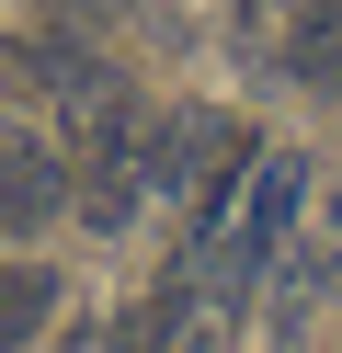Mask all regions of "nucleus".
I'll return each mask as SVG.
<instances>
[{
    "label": "nucleus",
    "instance_id": "0eeeda50",
    "mask_svg": "<svg viewBox=\"0 0 342 353\" xmlns=\"http://www.w3.org/2000/svg\"><path fill=\"white\" fill-rule=\"evenodd\" d=\"M319 251L342 262V183H331V205H319Z\"/></svg>",
    "mask_w": 342,
    "mask_h": 353
},
{
    "label": "nucleus",
    "instance_id": "7ed1b4c3",
    "mask_svg": "<svg viewBox=\"0 0 342 353\" xmlns=\"http://www.w3.org/2000/svg\"><path fill=\"white\" fill-rule=\"evenodd\" d=\"M228 148H240V137H228L217 114H171L149 148H137V183H149V194H182V183H205V160H228Z\"/></svg>",
    "mask_w": 342,
    "mask_h": 353
},
{
    "label": "nucleus",
    "instance_id": "f03ea898",
    "mask_svg": "<svg viewBox=\"0 0 342 353\" xmlns=\"http://www.w3.org/2000/svg\"><path fill=\"white\" fill-rule=\"evenodd\" d=\"M57 194H68V148L35 137L23 114H0V239H35L57 216Z\"/></svg>",
    "mask_w": 342,
    "mask_h": 353
},
{
    "label": "nucleus",
    "instance_id": "423d86ee",
    "mask_svg": "<svg viewBox=\"0 0 342 353\" xmlns=\"http://www.w3.org/2000/svg\"><path fill=\"white\" fill-rule=\"evenodd\" d=\"M160 342H171V296H160V307H126V319H114V353H160Z\"/></svg>",
    "mask_w": 342,
    "mask_h": 353
},
{
    "label": "nucleus",
    "instance_id": "39448f33",
    "mask_svg": "<svg viewBox=\"0 0 342 353\" xmlns=\"http://www.w3.org/2000/svg\"><path fill=\"white\" fill-rule=\"evenodd\" d=\"M285 69L308 80V92H331V103H342V0H331V12H308V23L285 34Z\"/></svg>",
    "mask_w": 342,
    "mask_h": 353
},
{
    "label": "nucleus",
    "instance_id": "f257e3e1",
    "mask_svg": "<svg viewBox=\"0 0 342 353\" xmlns=\"http://www.w3.org/2000/svg\"><path fill=\"white\" fill-rule=\"evenodd\" d=\"M296 205H308V160L296 148H263V160L240 171V205H228V183H217V216H205V274H263L274 251H285V228H296Z\"/></svg>",
    "mask_w": 342,
    "mask_h": 353
},
{
    "label": "nucleus",
    "instance_id": "20e7f679",
    "mask_svg": "<svg viewBox=\"0 0 342 353\" xmlns=\"http://www.w3.org/2000/svg\"><path fill=\"white\" fill-rule=\"evenodd\" d=\"M46 319H57V274L46 262H0V353H23Z\"/></svg>",
    "mask_w": 342,
    "mask_h": 353
}]
</instances>
